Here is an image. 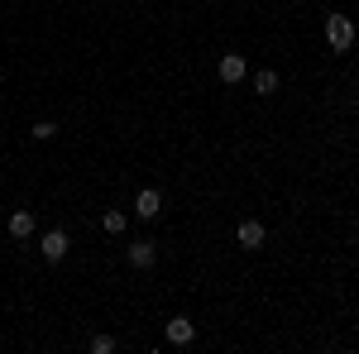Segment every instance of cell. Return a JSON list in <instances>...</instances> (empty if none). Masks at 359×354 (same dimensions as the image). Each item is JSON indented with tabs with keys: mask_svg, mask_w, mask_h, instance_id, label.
<instances>
[{
	"mask_svg": "<svg viewBox=\"0 0 359 354\" xmlns=\"http://www.w3.org/2000/svg\"><path fill=\"white\" fill-rule=\"evenodd\" d=\"M67 249H72L67 230H43V235H39V254H43L48 264H62V259H67Z\"/></svg>",
	"mask_w": 359,
	"mask_h": 354,
	"instance_id": "2",
	"label": "cell"
},
{
	"mask_svg": "<svg viewBox=\"0 0 359 354\" xmlns=\"http://www.w3.org/2000/svg\"><path fill=\"white\" fill-rule=\"evenodd\" d=\"M101 230H106V235H125V230H130V216H125V211H106V216H101Z\"/></svg>",
	"mask_w": 359,
	"mask_h": 354,
	"instance_id": "8",
	"label": "cell"
},
{
	"mask_svg": "<svg viewBox=\"0 0 359 354\" xmlns=\"http://www.w3.org/2000/svg\"><path fill=\"white\" fill-rule=\"evenodd\" d=\"M91 354H115V335H96L91 340Z\"/></svg>",
	"mask_w": 359,
	"mask_h": 354,
	"instance_id": "11",
	"label": "cell"
},
{
	"mask_svg": "<svg viewBox=\"0 0 359 354\" xmlns=\"http://www.w3.org/2000/svg\"><path fill=\"white\" fill-rule=\"evenodd\" d=\"M163 335H168V345H177V350H187L196 340V326H192V316H172L163 326Z\"/></svg>",
	"mask_w": 359,
	"mask_h": 354,
	"instance_id": "3",
	"label": "cell"
},
{
	"mask_svg": "<svg viewBox=\"0 0 359 354\" xmlns=\"http://www.w3.org/2000/svg\"><path fill=\"white\" fill-rule=\"evenodd\" d=\"M326 43H331V53H350L355 48V20L350 15H326Z\"/></svg>",
	"mask_w": 359,
	"mask_h": 354,
	"instance_id": "1",
	"label": "cell"
},
{
	"mask_svg": "<svg viewBox=\"0 0 359 354\" xmlns=\"http://www.w3.org/2000/svg\"><path fill=\"white\" fill-rule=\"evenodd\" d=\"M254 91H259V96H273V91H278V72H269V67L254 72Z\"/></svg>",
	"mask_w": 359,
	"mask_h": 354,
	"instance_id": "10",
	"label": "cell"
},
{
	"mask_svg": "<svg viewBox=\"0 0 359 354\" xmlns=\"http://www.w3.org/2000/svg\"><path fill=\"white\" fill-rule=\"evenodd\" d=\"M216 72H221L225 86H235V82H245V77H249V62H245L240 53H225L221 62H216Z\"/></svg>",
	"mask_w": 359,
	"mask_h": 354,
	"instance_id": "4",
	"label": "cell"
},
{
	"mask_svg": "<svg viewBox=\"0 0 359 354\" xmlns=\"http://www.w3.org/2000/svg\"><path fill=\"white\" fill-rule=\"evenodd\" d=\"M29 135H34V139H53V135H57V125H53V120H39Z\"/></svg>",
	"mask_w": 359,
	"mask_h": 354,
	"instance_id": "12",
	"label": "cell"
},
{
	"mask_svg": "<svg viewBox=\"0 0 359 354\" xmlns=\"http://www.w3.org/2000/svg\"><path fill=\"white\" fill-rule=\"evenodd\" d=\"M10 235H15V240H29V235H34V216H29V211H15V216H10Z\"/></svg>",
	"mask_w": 359,
	"mask_h": 354,
	"instance_id": "9",
	"label": "cell"
},
{
	"mask_svg": "<svg viewBox=\"0 0 359 354\" xmlns=\"http://www.w3.org/2000/svg\"><path fill=\"white\" fill-rule=\"evenodd\" d=\"M125 254H130V264H135V268H154V264H158L154 240H130V249H125Z\"/></svg>",
	"mask_w": 359,
	"mask_h": 354,
	"instance_id": "7",
	"label": "cell"
},
{
	"mask_svg": "<svg viewBox=\"0 0 359 354\" xmlns=\"http://www.w3.org/2000/svg\"><path fill=\"white\" fill-rule=\"evenodd\" d=\"M158 211H163V191H158V187H144V191L135 196V216H139V220H154Z\"/></svg>",
	"mask_w": 359,
	"mask_h": 354,
	"instance_id": "5",
	"label": "cell"
},
{
	"mask_svg": "<svg viewBox=\"0 0 359 354\" xmlns=\"http://www.w3.org/2000/svg\"><path fill=\"white\" fill-rule=\"evenodd\" d=\"M235 240H240V249H264V240H269V230H264L259 220H240Z\"/></svg>",
	"mask_w": 359,
	"mask_h": 354,
	"instance_id": "6",
	"label": "cell"
}]
</instances>
